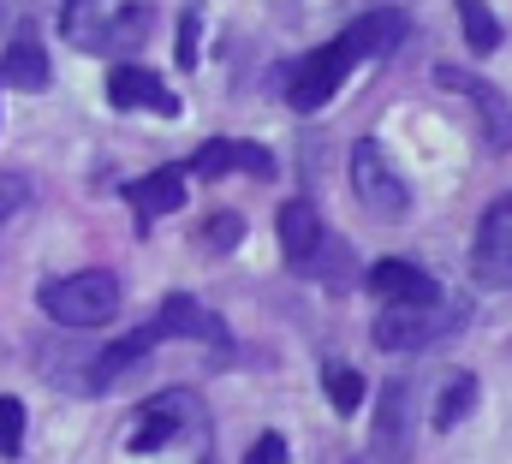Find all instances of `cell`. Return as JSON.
<instances>
[{"mask_svg":"<svg viewBox=\"0 0 512 464\" xmlns=\"http://www.w3.org/2000/svg\"><path fill=\"white\" fill-rule=\"evenodd\" d=\"M155 328H161V340H197V346L227 351V322H221L215 310H203L197 298H185V292H173V298L155 310Z\"/></svg>","mask_w":512,"mask_h":464,"instance_id":"9c48e42d","label":"cell"},{"mask_svg":"<svg viewBox=\"0 0 512 464\" xmlns=\"http://www.w3.org/2000/svg\"><path fill=\"white\" fill-rule=\"evenodd\" d=\"M417 453V381L393 375L376 399V429H370V464H411Z\"/></svg>","mask_w":512,"mask_h":464,"instance_id":"277c9868","label":"cell"},{"mask_svg":"<svg viewBox=\"0 0 512 464\" xmlns=\"http://www.w3.org/2000/svg\"><path fill=\"white\" fill-rule=\"evenodd\" d=\"M245 464H292V459H286V441L280 435H256V447L245 453Z\"/></svg>","mask_w":512,"mask_h":464,"instance_id":"7402d4cb","label":"cell"},{"mask_svg":"<svg viewBox=\"0 0 512 464\" xmlns=\"http://www.w3.org/2000/svg\"><path fill=\"white\" fill-rule=\"evenodd\" d=\"M471 274L483 292H512V191L495 197L471 238Z\"/></svg>","mask_w":512,"mask_h":464,"instance_id":"52a82bcc","label":"cell"},{"mask_svg":"<svg viewBox=\"0 0 512 464\" xmlns=\"http://www.w3.org/2000/svg\"><path fill=\"white\" fill-rule=\"evenodd\" d=\"M66 6H84V0H66Z\"/></svg>","mask_w":512,"mask_h":464,"instance_id":"d4e9b609","label":"cell"},{"mask_svg":"<svg viewBox=\"0 0 512 464\" xmlns=\"http://www.w3.org/2000/svg\"><path fill=\"white\" fill-rule=\"evenodd\" d=\"M405 36H411V18H405L399 6H376V12H364V18H352L334 42H322V48H310L304 60L286 66V108H292V114H322L358 66L393 54Z\"/></svg>","mask_w":512,"mask_h":464,"instance_id":"6da1fadb","label":"cell"},{"mask_svg":"<svg viewBox=\"0 0 512 464\" xmlns=\"http://www.w3.org/2000/svg\"><path fill=\"white\" fill-rule=\"evenodd\" d=\"M197 24H203L197 12L179 18V66H197Z\"/></svg>","mask_w":512,"mask_h":464,"instance_id":"603a6c76","label":"cell"},{"mask_svg":"<svg viewBox=\"0 0 512 464\" xmlns=\"http://www.w3.org/2000/svg\"><path fill=\"white\" fill-rule=\"evenodd\" d=\"M233 167H245L256 179H268L274 173V155L268 149H256V143H233V137H215L209 149H197V161H191V173H203V179H221V173H233Z\"/></svg>","mask_w":512,"mask_h":464,"instance_id":"9a60e30c","label":"cell"},{"mask_svg":"<svg viewBox=\"0 0 512 464\" xmlns=\"http://www.w3.org/2000/svg\"><path fill=\"white\" fill-rule=\"evenodd\" d=\"M36 304H42V316H48L54 328H72V334L102 328V322L120 310V274H108V268L60 274V280H48V286L36 292Z\"/></svg>","mask_w":512,"mask_h":464,"instance_id":"7a4b0ae2","label":"cell"},{"mask_svg":"<svg viewBox=\"0 0 512 464\" xmlns=\"http://www.w3.org/2000/svg\"><path fill=\"white\" fill-rule=\"evenodd\" d=\"M322 215H316V203L310 197H292V203H280V256H286V268H310L316 262V250H322Z\"/></svg>","mask_w":512,"mask_h":464,"instance_id":"8fae6325","label":"cell"},{"mask_svg":"<svg viewBox=\"0 0 512 464\" xmlns=\"http://www.w3.org/2000/svg\"><path fill=\"white\" fill-rule=\"evenodd\" d=\"M435 84H441V90H459V96L477 108V119H483V143H489V149H512V102L495 90V84L471 78L465 66H435Z\"/></svg>","mask_w":512,"mask_h":464,"instance_id":"ba28073f","label":"cell"},{"mask_svg":"<svg viewBox=\"0 0 512 464\" xmlns=\"http://www.w3.org/2000/svg\"><path fill=\"white\" fill-rule=\"evenodd\" d=\"M197 464H215V459H197Z\"/></svg>","mask_w":512,"mask_h":464,"instance_id":"484cf974","label":"cell"},{"mask_svg":"<svg viewBox=\"0 0 512 464\" xmlns=\"http://www.w3.org/2000/svg\"><path fill=\"white\" fill-rule=\"evenodd\" d=\"M364 286H370L382 304H429V298H441V280H435L429 268L405 262V256H382Z\"/></svg>","mask_w":512,"mask_h":464,"instance_id":"30bf717a","label":"cell"},{"mask_svg":"<svg viewBox=\"0 0 512 464\" xmlns=\"http://www.w3.org/2000/svg\"><path fill=\"white\" fill-rule=\"evenodd\" d=\"M459 24H465L471 54H495V48H501V24H495V12H489L483 0H459Z\"/></svg>","mask_w":512,"mask_h":464,"instance_id":"ac0fdd59","label":"cell"},{"mask_svg":"<svg viewBox=\"0 0 512 464\" xmlns=\"http://www.w3.org/2000/svg\"><path fill=\"white\" fill-rule=\"evenodd\" d=\"M30 197H36V185H30L24 173H0V232L30 209Z\"/></svg>","mask_w":512,"mask_h":464,"instance_id":"d6986e66","label":"cell"},{"mask_svg":"<svg viewBox=\"0 0 512 464\" xmlns=\"http://www.w3.org/2000/svg\"><path fill=\"white\" fill-rule=\"evenodd\" d=\"M322 387H328V405H334L340 417H352V411L364 405V375H358L352 363H340V357L322 363Z\"/></svg>","mask_w":512,"mask_h":464,"instance_id":"e0dca14e","label":"cell"},{"mask_svg":"<svg viewBox=\"0 0 512 464\" xmlns=\"http://www.w3.org/2000/svg\"><path fill=\"white\" fill-rule=\"evenodd\" d=\"M197 429H203V405H197V393L173 387V393L149 399V405L131 417L126 447L131 453H161V447H173V441H185V435H197Z\"/></svg>","mask_w":512,"mask_h":464,"instance_id":"5b68a950","label":"cell"},{"mask_svg":"<svg viewBox=\"0 0 512 464\" xmlns=\"http://www.w3.org/2000/svg\"><path fill=\"white\" fill-rule=\"evenodd\" d=\"M459 322H465V304L459 298H429V304H382V316H376V346L382 351H423L435 346V340H447V334H459Z\"/></svg>","mask_w":512,"mask_h":464,"instance_id":"3957f363","label":"cell"},{"mask_svg":"<svg viewBox=\"0 0 512 464\" xmlns=\"http://www.w3.org/2000/svg\"><path fill=\"white\" fill-rule=\"evenodd\" d=\"M471 411H477V375H471V369H447V381L435 387V417H429V423L447 435V429H459Z\"/></svg>","mask_w":512,"mask_h":464,"instance_id":"2e32d148","label":"cell"},{"mask_svg":"<svg viewBox=\"0 0 512 464\" xmlns=\"http://www.w3.org/2000/svg\"><path fill=\"white\" fill-rule=\"evenodd\" d=\"M346 464H370V459H346Z\"/></svg>","mask_w":512,"mask_h":464,"instance_id":"cb8c5ba5","label":"cell"},{"mask_svg":"<svg viewBox=\"0 0 512 464\" xmlns=\"http://www.w3.org/2000/svg\"><path fill=\"white\" fill-rule=\"evenodd\" d=\"M126 191H131V203H137V227L149 232L155 227V215L185 209V167H161V173L137 179V185H126Z\"/></svg>","mask_w":512,"mask_h":464,"instance_id":"5bb4252c","label":"cell"},{"mask_svg":"<svg viewBox=\"0 0 512 464\" xmlns=\"http://www.w3.org/2000/svg\"><path fill=\"white\" fill-rule=\"evenodd\" d=\"M352 197L376 215V221H399L411 209V191L399 179V167H387L382 143L376 137H358L352 143Z\"/></svg>","mask_w":512,"mask_h":464,"instance_id":"8992f818","label":"cell"},{"mask_svg":"<svg viewBox=\"0 0 512 464\" xmlns=\"http://www.w3.org/2000/svg\"><path fill=\"white\" fill-rule=\"evenodd\" d=\"M0 78L12 84V90H24V96H36V90H48V48H42V36L36 30H18L12 42H6V54H0Z\"/></svg>","mask_w":512,"mask_h":464,"instance_id":"4fadbf2b","label":"cell"},{"mask_svg":"<svg viewBox=\"0 0 512 464\" xmlns=\"http://www.w3.org/2000/svg\"><path fill=\"white\" fill-rule=\"evenodd\" d=\"M18 453H24V405L0 393V459H18Z\"/></svg>","mask_w":512,"mask_h":464,"instance_id":"ffe728a7","label":"cell"},{"mask_svg":"<svg viewBox=\"0 0 512 464\" xmlns=\"http://www.w3.org/2000/svg\"><path fill=\"white\" fill-rule=\"evenodd\" d=\"M108 102H114V108H137V114H161V119L179 114V96H173L155 72H143V66H114Z\"/></svg>","mask_w":512,"mask_h":464,"instance_id":"7c38bea8","label":"cell"},{"mask_svg":"<svg viewBox=\"0 0 512 464\" xmlns=\"http://www.w3.org/2000/svg\"><path fill=\"white\" fill-rule=\"evenodd\" d=\"M239 238H245V221L227 209V215H215V221H203V250H215V256H227V250H239Z\"/></svg>","mask_w":512,"mask_h":464,"instance_id":"44dd1931","label":"cell"}]
</instances>
